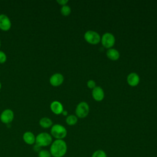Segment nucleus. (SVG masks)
Here are the masks:
<instances>
[{
	"label": "nucleus",
	"mask_w": 157,
	"mask_h": 157,
	"mask_svg": "<svg viewBox=\"0 0 157 157\" xmlns=\"http://www.w3.org/2000/svg\"><path fill=\"white\" fill-rule=\"evenodd\" d=\"M67 150V144L63 139H55L50 145L49 151L53 157H63Z\"/></svg>",
	"instance_id": "obj_1"
},
{
	"label": "nucleus",
	"mask_w": 157,
	"mask_h": 157,
	"mask_svg": "<svg viewBox=\"0 0 157 157\" xmlns=\"http://www.w3.org/2000/svg\"><path fill=\"white\" fill-rule=\"evenodd\" d=\"M52 136L49 133L42 132L36 136L35 144L39 147H48L52 144Z\"/></svg>",
	"instance_id": "obj_2"
},
{
	"label": "nucleus",
	"mask_w": 157,
	"mask_h": 157,
	"mask_svg": "<svg viewBox=\"0 0 157 157\" xmlns=\"http://www.w3.org/2000/svg\"><path fill=\"white\" fill-rule=\"evenodd\" d=\"M51 136L55 139H63L67 136V132L66 128L59 124H53L50 129Z\"/></svg>",
	"instance_id": "obj_3"
},
{
	"label": "nucleus",
	"mask_w": 157,
	"mask_h": 157,
	"mask_svg": "<svg viewBox=\"0 0 157 157\" xmlns=\"http://www.w3.org/2000/svg\"><path fill=\"white\" fill-rule=\"evenodd\" d=\"M85 40L89 44L96 45L101 41L100 35L94 31L88 30L84 34Z\"/></svg>",
	"instance_id": "obj_4"
},
{
	"label": "nucleus",
	"mask_w": 157,
	"mask_h": 157,
	"mask_svg": "<svg viewBox=\"0 0 157 157\" xmlns=\"http://www.w3.org/2000/svg\"><path fill=\"white\" fill-rule=\"evenodd\" d=\"M90 107L87 102H80L78 104L75 109V114L76 116L80 118H85L89 113Z\"/></svg>",
	"instance_id": "obj_5"
},
{
	"label": "nucleus",
	"mask_w": 157,
	"mask_h": 157,
	"mask_svg": "<svg viewBox=\"0 0 157 157\" xmlns=\"http://www.w3.org/2000/svg\"><path fill=\"white\" fill-rule=\"evenodd\" d=\"M101 44L104 47L106 48H111L115 44V36L110 33H104L101 38Z\"/></svg>",
	"instance_id": "obj_6"
},
{
	"label": "nucleus",
	"mask_w": 157,
	"mask_h": 157,
	"mask_svg": "<svg viewBox=\"0 0 157 157\" xmlns=\"http://www.w3.org/2000/svg\"><path fill=\"white\" fill-rule=\"evenodd\" d=\"M13 118L14 113L12 110L9 109L3 110L0 115V120L4 124H9L13 121Z\"/></svg>",
	"instance_id": "obj_7"
},
{
	"label": "nucleus",
	"mask_w": 157,
	"mask_h": 157,
	"mask_svg": "<svg viewBox=\"0 0 157 157\" xmlns=\"http://www.w3.org/2000/svg\"><path fill=\"white\" fill-rule=\"evenodd\" d=\"M11 21L8 16L5 14H0V29L7 31L11 28Z\"/></svg>",
	"instance_id": "obj_8"
},
{
	"label": "nucleus",
	"mask_w": 157,
	"mask_h": 157,
	"mask_svg": "<svg viewBox=\"0 0 157 157\" xmlns=\"http://www.w3.org/2000/svg\"><path fill=\"white\" fill-rule=\"evenodd\" d=\"M50 83L53 86H58L64 82V77L60 73H55L50 78Z\"/></svg>",
	"instance_id": "obj_9"
},
{
	"label": "nucleus",
	"mask_w": 157,
	"mask_h": 157,
	"mask_svg": "<svg viewBox=\"0 0 157 157\" xmlns=\"http://www.w3.org/2000/svg\"><path fill=\"white\" fill-rule=\"evenodd\" d=\"M92 96L96 101H101L104 98V92L100 86H96L92 90Z\"/></svg>",
	"instance_id": "obj_10"
},
{
	"label": "nucleus",
	"mask_w": 157,
	"mask_h": 157,
	"mask_svg": "<svg viewBox=\"0 0 157 157\" xmlns=\"http://www.w3.org/2000/svg\"><path fill=\"white\" fill-rule=\"evenodd\" d=\"M140 82V77L136 72H131L127 77V82L131 86H137Z\"/></svg>",
	"instance_id": "obj_11"
},
{
	"label": "nucleus",
	"mask_w": 157,
	"mask_h": 157,
	"mask_svg": "<svg viewBox=\"0 0 157 157\" xmlns=\"http://www.w3.org/2000/svg\"><path fill=\"white\" fill-rule=\"evenodd\" d=\"M50 107L52 112L56 115H59L62 113L63 111L64 110L62 104L58 101H53L50 104Z\"/></svg>",
	"instance_id": "obj_12"
},
{
	"label": "nucleus",
	"mask_w": 157,
	"mask_h": 157,
	"mask_svg": "<svg viewBox=\"0 0 157 157\" xmlns=\"http://www.w3.org/2000/svg\"><path fill=\"white\" fill-rule=\"evenodd\" d=\"M23 140L28 145H34L36 142V136L31 131H26L23 134Z\"/></svg>",
	"instance_id": "obj_13"
},
{
	"label": "nucleus",
	"mask_w": 157,
	"mask_h": 157,
	"mask_svg": "<svg viewBox=\"0 0 157 157\" xmlns=\"http://www.w3.org/2000/svg\"><path fill=\"white\" fill-rule=\"evenodd\" d=\"M106 55L109 59L112 61H117L120 58V53L115 48H109L106 52Z\"/></svg>",
	"instance_id": "obj_14"
},
{
	"label": "nucleus",
	"mask_w": 157,
	"mask_h": 157,
	"mask_svg": "<svg viewBox=\"0 0 157 157\" xmlns=\"http://www.w3.org/2000/svg\"><path fill=\"white\" fill-rule=\"evenodd\" d=\"M39 125L45 129L49 128L53 126L52 120L48 117H42L39 120Z\"/></svg>",
	"instance_id": "obj_15"
},
{
	"label": "nucleus",
	"mask_w": 157,
	"mask_h": 157,
	"mask_svg": "<svg viewBox=\"0 0 157 157\" xmlns=\"http://www.w3.org/2000/svg\"><path fill=\"white\" fill-rule=\"evenodd\" d=\"M78 121L77 117L74 115H70L67 117L66 118V123L69 126H73L75 125Z\"/></svg>",
	"instance_id": "obj_16"
},
{
	"label": "nucleus",
	"mask_w": 157,
	"mask_h": 157,
	"mask_svg": "<svg viewBox=\"0 0 157 157\" xmlns=\"http://www.w3.org/2000/svg\"><path fill=\"white\" fill-rule=\"evenodd\" d=\"M61 13L63 15V16H68L69 15V14L71 12V7L67 6V5H65L61 7V10H60Z\"/></svg>",
	"instance_id": "obj_17"
},
{
	"label": "nucleus",
	"mask_w": 157,
	"mask_h": 157,
	"mask_svg": "<svg viewBox=\"0 0 157 157\" xmlns=\"http://www.w3.org/2000/svg\"><path fill=\"white\" fill-rule=\"evenodd\" d=\"M91 157H107L106 153L102 150H97L94 151Z\"/></svg>",
	"instance_id": "obj_18"
},
{
	"label": "nucleus",
	"mask_w": 157,
	"mask_h": 157,
	"mask_svg": "<svg viewBox=\"0 0 157 157\" xmlns=\"http://www.w3.org/2000/svg\"><path fill=\"white\" fill-rule=\"evenodd\" d=\"M38 157H52V155L49 150L41 149L38 151Z\"/></svg>",
	"instance_id": "obj_19"
},
{
	"label": "nucleus",
	"mask_w": 157,
	"mask_h": 157,
	"mask_svg": "<svg viewBox=\"0 0 157 157\" xmlns=\"http://www.w3.org/2000/svg\"><path fill=\"white\" fill-rule=\"evenodd\" d=\"M7 60V56L6 55V53L0 50V63L2 64L4 63Z\"/></svg>",
	"instance_id": "obj_20"
},
{
	"label": "nucleus",
	"mask_w": 157,
	"mask_h": 157,
	"mask_svg": "<svg viewBox=\"0 0 157 157\" xmlns=\"http://www.w3.org/2000/svg\"><path fill=\"white\" fill-rule=\"evenodd\" d=\"M87 86L90 88V89H93L96 86V82L94 80H89L88 82H87Z\"/></svg>",
	"instance_id": "obj_21"
},
{
	"label": "nucleus",
	"mask_w": 157,
	"mask_h": 157,
	"mask_svg": "<svg viewBox=\"0 0 157 157\" xmlns=\"http://www.w3.org/2000/svg\"><path fill=\"white\" fill-rule=\"evenodd\" d=\"M56 2L62 6L66 5V4L68 2V0H57Z\"/></svg>",
	"instance_id": "obj_22"
},
{
	"label": "nucleus",
	"mask_w": 157,
	"mask_h": 157,
	"mask_svg": "<svg viewBox=\"0 0 157 157\" xmlns=\"http://www.w3.org/2000/svg\"><path fill=\"white\" fill-rule=\"evenodd\" d=\"M62 114L63 115H67V112L66 110H63V112H62Z\"/></svg>",
	"instance_id": "obj_23"
},
{
	"label": "nucleus",
	"mask_w": 157,
	"mask_h": 157,
	"mask_svg": "<svg viewBox=\"0 0 157 157\" xmlns=\"http://www.w3.org/2000/svg\"><path fill=\"white\" fill-rule=\"evenodd\" d=\"M1 83L0 82V90H1Z\"/></svg>",
	"instance_id": "obj_24"
},
{
	"label": "nucleus",
	"mask_w": 157,
	"mask_h": 157,
	"mask_svg": "<svg viewBox=\"0 0 157 157\" xmlns=\"http://www.w3.org/2000/svg\"><path fill=\"white\" fill-rule=\"evenodd\" d=\"M1 40H0V48H1Z\"/></svg>",
	"instance_id": "obj_25"
}]
</instances>
